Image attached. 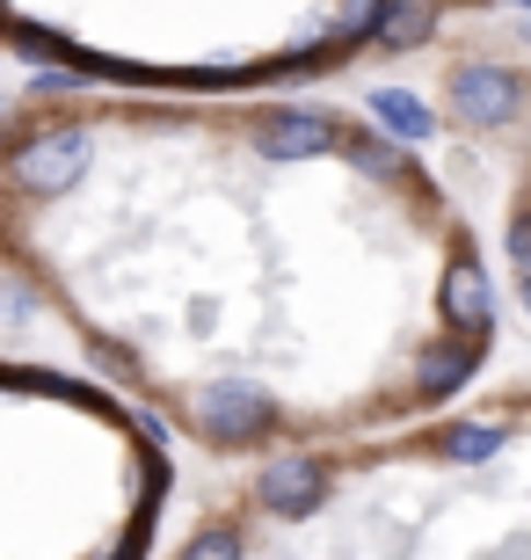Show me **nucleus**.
<instances>
[{
  "instance_id": "6",
  "label": "nucleus",
  "mask_w": 531,
  "mask_h": 560,
  "mask_svg": "<svg viewBox=\"0 0 531 560\" xmlns=\"http://www.w3.org/2000/svg\"><path fill=\"white\" fill-rule=\"evenodd\" d=\"M429 22H437V8H429V0H386L379 37H386V44H415V37H429Z\"/></svg>"
},
{
  "instance_id": "5",
  "label": "nucleus",
  "mask_w": 531,
  "mask_h": 560,
  "mask_svg": "<svg viewBox=\"0 0 531 560\" xmlns=\"http://www.w3.org/2000/svg\"><path fill=\"white\" fill-rule=\"evenodd\" d=\"M371 109H379V125H386V131H401L408 145H423L429 131H437V109H429V103H415L408 88H371Z\"/></svg>"
},
{
  "instance_id": "2",
  "label": "nucleus",
  "mask_w": 531,
  "mask_h": 560,
  "mask_svg": "<svg viewBox=\"0 0 531 560\" xmlns=\"http://www.w3.org/2000/svg\"><path fill=\"white\" fill-rule=\"evenodd\" d=\"M517 109H524V81H517L510 66H459L451 73V117L473 131H495L510 125Z\"/></svg>"
},
{
  "instance_id": "4",
  "label": "nucleus",
  "mask_w": 531,
  "mask_h": 560,
  "mask_svg": "<svg viewBox=\"0 0 531 560\" xmlns=\"http://www.w3.org/2000/svg\"><path fill=\"white\" fill-rule=\"evenodd\" d=\"M255 145H263L269 161H307V153L343 145V131H335V117H321V109H263V117H255Z\"/></svg>"
},
{
  "instance_id": "3",
  "label": "nucleus",
  "mask_w": 531,
  "mask_h": 560,
  "mask_svg": "<svg viewBox=\"0 0 531 560\" xmlns=\"http://www.w3.org/2000/svg\"><path fill=\"white\" fill-rule=\"evenodd\" d=\"M255 502H263L269 517H285V524L313 517V510L327 502V466H321V458H307V452L269 458L263 480H255Z\"/></svg>"
},
{
  "instance_id": "1",
  "label": "nucleus",
  "mask_w": 531,
  "mask_h": 560,
  "mask_svg": "<svg viewBox=\"0 0 531 560\" xmlns=\"http://www.w3.org/2000/svg\"><path fill=\"white\" fill-rule=\"evenodd\" d=\"M81 175H88V131H73V125H51L37 139H22L15 161H8V183L30 189V197H59Z\"/></svg>"
}]
</instances>
